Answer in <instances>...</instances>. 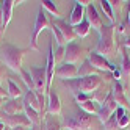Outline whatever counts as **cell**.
Returning a JSON list of instances; mask_svg holds the SVG:
<instances>
[{
  "label": "cell",
  "instance_id": "6da1fadb",
  "mask_svg": "<svg viewBox=\"0 0 130 130\" xmlns=\"http://www.w3.org/2000/svg\"><path fill=\"white\" fill-rule=\"evenodd\" d=\"M31 49H22V47H16V45L5 42L0 45V61L5 64V68H8L10 71H13L14 74L22 72V58L27 52H30Z\"/></svg>",
  "mask_w": 130,
  "mask_h": 130
},
{
  "label": "cell",
  "instance_id": "7a4b0ae2",
  "mask_svg": "<svg viewBox=\"0 0 130 130\" xmlns=\"http://www.w3.org/2000/svg\"><path fill=\"white\" fill-rule=\"evenodd\" d=\"M102 83H104V78L100 75H89V77H78L75 80H64L61 82V85L69 88L74 96H77V94L91 96Z\"/></svg>",
  "mask_w": 130,
  "mask_h": 130
},
{
  "label": "cell",
  "instance_id": "3957f363",
  "mask_svg": "<svg viewBox=\"0 0 130 130\" xmlns=\"http://www.w3.org/2000/svg\"><path fill=\"white\" fill-rule=\"evenodd\" d=\"M115 33L116 27L115 25H104L99 31V42L94 52L105 57L107 60L111 58L116 53V42H115Z\"/></svg>",
  "mask_w": 130,
  "mask_h": 130
},
{
  "label": "cell",
  "instance_id": "277c9868",
  "mask_svg": "<svg viewBox=\"0 0 130 130\" xmlns=\"http://www.w3.org/2000/svg\"><path fill=\"white\" fill-rule=\"evenodd\" d=\"M63 124L66 130H91L92 128V116L80 111L78 115L64 116Z\"/></svg>",
  "mask_w": 130,
  "mask_h": 130
},
{
  "label": "cell",
  "instance_id": "5b68a950",
  "mask_svg": "<svg viewBox=\"0 0 130 130\" xmlns=\"http://www.w3.org/2000/svg\"><path fill=\"white\" fill-rule=\"evenodd\" d=\"M88 53L89 50L85 49L82 44H78L77 41L74 42H69L66 44V53H64V63L68 64H74V66H77V64H82L88 58Z\"/></svg>",
  "mask_w": 130,
  "mask_h": 130
},
{
  "label": "cell",
  "instance_id": "8992f818",
  "mask_svg": "<svg viewBox=\"0 0 130 130\" xmlns=\"http://www.w3.org/2000/svg\"><path fill=\"white\" fill-rule=\"evenodd\" d=\"M45 28H49V21H47V16L42 11V6H39L38 10V16H36V21H35V25H33V30H31V41H30V49L31 50H36L38 52L39 47H38V36L41 31H44Z\"/></svg>",
  "mask_w": 130,
  "mask_h": 130
},
{
  "label": "cell",
  "instance_id": "52a82bcc",
  "mask_svg": "<svg viewBox=\"0 0 130 130\" xmlns=\"http://www.w3.org/2000/svg\"><path fill=\"white\" fill-rule=\"evenodd\" d=\"M30 75L35 83V92L39 94H47V72H45V66L38 68V66H30Z\"/></svg>",
  "mask_w": 130,
  "mask_h": 130
},
{
  "label": "cell",
  "instance_id": "ba28073f",
  "mask_svg": "<svg viewBox=\"0 0 130 130\" xmlns=\"http://www.w3.org/2000/svg\"><path fill=\"white\" fill-rule=\"evenodd\" d=\"M0 121L10 128H28V127H33L30 119L25 116V113H21V115H5L3 111L0 113Z\"/></svg>",
  "mask_w": 130,
  "mask_h": 130
},
{
  "label": "cell",
  "instance_id": "9c48e42d",
  "mask_svg": "<svg viewBox=\"0 0 130 130\" xmlns=\"http://www.w3.org/2000/svg\"><path fill=\"white\" fill-rule=\"evenodd\" d=\"M118 110V104H116V100H115V97H113V92L110 91V94L107 96V99H105V102L100 105V108H99V111H97V119L100 121L102 124H105L107 121L115 115V111Z\"/></svg>",
  "mask_w": 130,
  "mask_h": 130
},
{
  "label": "cell",
  "instance_id": "30bf717a",
  "mask_svg": "<svg viewBox=\"0 0 130 130\" xmlns=\"http://www.w3.org/2000/svg\"><path fill=\"white\" fill-rule=\"evenodd\" d=\"M88 61L91 63V66L94 68L96 71H100V72H115L116 66L115 64H111L105 57H102V55H99L97 52H89L88 53Z\"/></svg>",
  "mask_w": 130,
  "mask_h": 130
},
{
  "label": "cell",
  "instance_id": "8fae6325",
  "mask_svg": "<svg viewBox=\"0 0 130 130\" xmlns=\"http://www.w3.org/2000/svg\"><path fill=\"white\" fill-rule=\"evenodd\" d=\"M24 2H14V0H3L0 5V11H2V24H0V33L6 31V27L10 24L11 17H13V10L16 5H21Z\"/></svg>",
  "mask_w": 130,
  "mask_h": 130
},
{
  "label": "cell",
  "instance_id": "7c38bea8",
  "mask_svg": "<svg viewBox=\"0 0 130 130\" xmlns=\"http://www.w3.org/2000/svg\"><path fill=\"white\" fill-rule=\"evenodd\" d=\"M55 75H57L61 82H64V80H75V78H78V68L74 66V64L61 63L60 66L55 69Z\"/></svg>",
  "mask_w": 130,
  "mask_h": 130
},
{
  "label": "cell",
  "instance_id": "4fadbf2b",
  "mask_svg": "<svg viewBox=\"0 0 130 130\" xmlns=\"http://www.w3.org/2000/svg\"><path fill=\"white\" fill-rule=\"evenodd\" d=\"M85 16H86V21H88L89 25H91V28L96 30V31L99 33L100 28L104 27V22H102L100 16H99V13H97V10H96V6H94V3L88 5V8L85 10Z\"/></svg>",
  "mask_w": 130,
  "mask_h": 130
},
{
  "label": "cell",
  "instance_id": "5bb4252c",
  "mask_svg": "<svg viewBox=\"0 0 130 130\" xmlns=\"http://www.w3.org/2000/svg\"><path fill=\"white\" fill-rule=\"evenodd\" d=\"M55 55H53V44L49 42V53H47V64H45V72H47V94L52 89V80L55 77Z\"/></svg>",
  "mask_w": 130,
  "mask_h": 130
},
{
  "label": "cell",
  "instance_id": "9a60e30c",
  "mask_svg": "<svg viewBox=\"0 0 130 130\" xmlns=\"http://www.w3.org/2000/svg\"><path fill=\"white\" fill-rule=\"evenodd\" d=\"M111 92H113V97L116 100L118 107H122V108H128V99H127V94H125V89L124 86L121 85L118 80H115L113 83V88H111Z\"/></svg>",
  "mask_w": 130,
  "mask_h": 130
},
{
  "label": "cell",
  "instance_id": "2e32d148",
  "mask_svg": "<svg viewBox=\"0 0 130 130\" xmlns=\"http://www.w3.org/2000/svg\"><path fill=\"white\" fill-rule=\"evenodd\" d=\"M53 24L60 28V31L63 33V36H64V39H66L68 44L74 42L77 39V35H75V31H74V27H71L68 21H63L60 17V19H53Z\"/></svg>",
  "mask_w": 130,
  "mask_h": 130
},
{
  "label": "cell",
  "instance_id": "e0dca14e",
  "mask_svg": "<svg viewBox=\"0 0 130 130\" xmlns=\"http://www.w3.org/2000/svg\"><path fill=\"white\" fill-rule=\"evenodd\" d=\"M45 111H47V115H50V116H58L61 113V100H60V96L53 89L49 91V100H47Z\"/></svg>",
  "mask_w": 130,
  "mask_h": 130
},
{
  "label": "cell",
  "instance_id": "ac0fdd59",
  "mask_svg": "<svg viewBox=\"0 0 130 130\" xmlns=\"http://www.w3.org/2000/svg\"><path fill=\"white\" fill-rule=\"evenodd\" d=\"M5 115H21L24 111V102L21 99H10L5 100V105L2 108Z\"/></svg>",
  "mask_w": 130,
  "mask_h": 130
},
{
  "label": "cell",
  "instance_id": "d6986e66",
  "mask_svg": "<svg viewBox=\"0 0 130 130\" xmlns=\"http://www.w3.org/2000/svg\"><path fill=\"white\" fill-rule=\"evenodd\" d=\"M75 5H74V10H72V13H71V16H69V25L71 27H77L83 19H85V8H83L80 3H77V2H74Z\"/></svg>",
  "mask_w": 130,
  "mask_h": 130
},
{
  "label": "cell",
  "instance_id": "ffe728a7",
  "mask_svg": "<svg viewBox=\"0 0 130 130\" xmlns=\"http://www.w3.org/2000/svg\"><path fill=\"white\" fill-rule=\"evenodd\" d=\"M22 102L25 105H30L33 110H36L38 113H42V108L39 105V100H38V96H36V92L35 91H27L24 97H22Z\"/></svg>",
  "mask_w": 130,
  "mask_h": 130
},
{
  "label": "cell",
  "instance_id": "44dd1931",
  "mask_svg": "<svg viewBox=\"0 0 130 130\" xmlns=\"http://www.w3.org/2000/svg\"><path fill=\"white\" fill-rule=\"evenodd\" d=\"M6 83H8V97L11 99H21L24 96V92L21 89V86L11 78H6Z\"/></svg>",
  "mask_w": 130,
  "mask_h": 130
},
{
  "label": "cell",
  "instance_id": "7402d4cb",
  "mask_svg": "<svg viewBox=\"0 0 130 130\" xmlns=\"http://www.w3.org/2000/svg\"><path fill=\"white\" fill-rule=\"evenodd\" d=\"M24 113H25L27 118L30 119L31 125H39L41 124V113H38L36 110H33L30 105H25L24 104Z\"/></svg>",
  "mask_w": 130,
  "mask_h": 130
},
{
  "label": "cell",
  "instance_id": "603a6c76",
  "mask_svg": "<svg viewBox=\"0 0 130 130\" xmlns=\"http://www.w3.org/2000/svg\"><path fill=\"white\" fill-rule=\"evenodd\" d=\"M77 105L80 107L82 111H85V113H88V115H97V111L100 108V105L96 104L92 99H88L86 102H82V104H77Z\"/></svg>",
  "mask_w": 130,
  "mask_h": 130
},
{
  "label": "cell",
  "instance_id": "cb8c5ba5",
  "mask_svg": "<svg viewBox=\"0 0 130 130\" xmlns=\"http://www.w3.org/2000/svg\"><path fill=\"white\" fill-rule=\"evenodd\" d=\"M108 94H110V91H107V89H105V85L102 83V85H100V86H99V88H97V89L91 94V99L94 100L96 104L102 105V104L105 102V99H107V96H108Z\"/></svg>",
  "mask_w": 130,
  "mask_h": 130
},
{
  "label": "cell",
  "instance_id": "d4e9b609",
  "mask_svg": "<svg viewBox=\"0 0 130 130\" xmlns=\"http://www.w3.org/2000/svg\"><path fill=\"white\" fill-rule=\"evenodd\" d=\"M121 72L124 78H130V55L125 47H122V64H121Z\"/></svg>",
  "mask_w": 130,
  "mask_h": 130
},
{
  "label": "cell",
  "instance_id": "484cf974",
  "mask_svg": "<svg viewBox=\"0 0 130 130\" xmlns=\"http://www.w3.org/2000/svg\"><path fill=\"white\" fill-rule=\"evenodd\" d=\"M99 3H100V8H102V11H104V14L111 22V25H115L116 24V16L113 13V8H111V5H110V0H100Z\"/></svg>",
  "mask_w": 130,
  "mask_h": 130
},
{
  "label": "cell",
  "instance_id": "4316f807",
  "mask_svg": "<svg viewBox=\"0 0 130 130\" xmlns=\"http://www.w3.org/2000/svg\"><path fill=\"white\" fill-rule=\"evenodd\" d=\"M97 71L91 66V63L88 61V58L83 61L80 64V68H78V77H89V75H97L96 74Z\"/></svg>",
  "mask_w": 130,
  "mask_h": 130
},
{
  "label": "cell",
  "instance_id": "83f0119b",
  "mask_svg": "<svg viewBox=\"0 0 130 130\" xmlns=\"http://www.w3.org/2000/svg\"><path fill=\"white\" fill-rule=\"evenodd\" d=\"M89 30H91V25H89V22L86 21V17H85V19H83L77 27H74V31H75L77 38H85V36H88Z\"/></svg>",
  "mask_w": 130,
  "mask_h": 130
},
{
  "label": "cell",
  "instance_id": "f1b7e54d",
  "mask_svg": "<svg viewBox=\"0 0 130 130\" xmlns=\"http://www.w3.org/2000/svg\"><path fill=\"white\" fill-rule=\"evenodd\" d=\"M50 30H52V36L55 38V41H57V45L58 47H66V39H64V36H63V33L60 31V28L57 25H55L53 22H52V25H50Z\"/></svg>",
  "mask_w": 130,
  "mask_h": 130
},
{
  "label": "cell",
  "instance_id": "f546056e",
  "mask_svg": "<svg viewBox=\"0 0 130 130\" xmlns=\"http://www.w3.org/2000/svg\"><path fill=\"white\" fill-rule=\"evenodd\" d=\"M41 6L42 8H45L50 14H53V19H60V16H61V13L58 11V8H57V5H55L53 2H50V0H44V2L41 3Z\"/></svg>",
  "mask_w": 130,
  "mask_h": 130
},
{
  "label": "cell",
  "instance_id": "4dcf8cb0",
  "mask_svg": "<svg viewBox=\"0 0 130 130\" xmlns=\"http://www.w3.org/2000/svg\"><path fill=\"white\" fill-rule=\"evenodd\" d=\"M21 78H22V82L25 83L27 91H35V83H33V78H31V75H30L28 71L22 69V72H21Z\"/></svg>",
  "mask_w": 130,
  "mask_h": 130
},
{
  "label": "cell",
  "instance_id": "1f68e13d",
  "mask_svg": "<svg viewBox=\"0 0 130 130\" xmlns=\"http://www.w3.org/2000/svg\"><path fill=\"white\" fill-rule=\"evenodd\" d=\"M104 128L105 130H118L119 128V124H118V119L115 118V116H111L107 122L104 124Z\"/></svg>",
  "mask_w": 130,
  "mask_h": 130
},
{
  "label": "cell",
  "instance_id": "d6a6232c",
  "mask_svg": "<svg viewBox=\"0 0 130 130\" xmlns=\"http://www.w3.org/2000/svg\"><path fill=\"white\" fill-rule=\"evenodd\" d=\"M64 53H66V47H58L55 52V63H61V60L64 61Z\"/></svg>",
  "mask_w": 130,
  "mask_h": 130
},
{
  "label": "cell",
  "instance_id": "836d02e7",
  "mask_svg": "<svg viewBox=\"0 0 130 130\" xmlns=\"http://www.w3.org/2000/svg\"><path fill=\"white\" fill-rule=\"evenodd\" d=\"M110 5H111V8H113V13L116 16V13L118 14L121 13V8H122L124 2H121V0H110Z\"/></svg>",
  "mask_w": 130,
  "mask_h": 130
},
{
  "label": "cell",
  "instance_id": "e575fe53",
  "mask_svg": "<svg viewBox=\"0 0 130 130\" xmlns=\"http://www.w3.org/2000/svg\"><path fill=\"white\" fill-rule=\"evenodd\" d=\"M118 124H119V128L125 130V128L128 127V124H130V115H127V113H125L122 118L119 119V122H118Z\"/></svg>",
  "mask_w": 130,
  "mask_h": 130
},
{
  "label": "cell",
  "instance_id": "d590c367",
  "mask_svg": "<svg viewBox=\"0 0 130 130\" xmlns=\"http://www.w3.org/2000/svg\"><path fill=\"white\" fill-rule=\"evenodd\" d=\"M124 115H125V108H122V107H118V110L115 111V115H113V116L118 119V122H119V119L122 118Z\"/></svg>",
  "mask_w": 130,
  "mask_h": 130
},
{
  "label": "cell",
  "instance_id": "8d00e7d4",
  "mask_svg": "<svg viewBox=\"0 0 130 130\" xmlns=\"http://www.w3.org/2000/svg\"><path fill=\"white\" fill-rule=\"evenodd\" d=\"M74 97H75L77 104H82V102H86L88 99H91V96H88V94H77V96H74Z\"/></svg>",
  "mask_w": 130,
  "mask_h": 130
},
{
  "label": "cell",
  "instance_id": "74e56055",
  "mask_svg": "<svg viewBox=\"0 0 130 130\" xmlns=\"http://www.w3.org/2000/svg\"><path fill=\"white\" fill-rule=\"evenodd\" d=\"M0 97H2V99H6L8 97V89H5L2 86V83H0Z\"/></svg>",
  "mask_w": 130,
  "mask_h": 130
},
{
  "label": "cell",
  "instance_id": "f35d334b",
  "mask_svg": "<svg viewBox=\"0 0 130 130\" xmlns=\"http://www.w3.org/2000/svg\"><path fill=\"white\" fill-rule=\"evenodd\" d=\"M116 31H118V33H121V35L125 33V24H119V27L116 28Z\"/></svg>",
  "mask_w": 130,
  "mask_h": 130
},
{
  "label": "cell",
  "instance_id": "ab89813d",
  "mask_svg": "<svg viewBox=\"0 0 130 130\" xmlns=\"http://www.w3.org/2000/svg\"><path fill=\"white\" fill-rule=\"evenodd\" d=\"M3 75H5V64L0 61V80L3 78Z\"/></svg>",
  "mask_w": 130,
  "mask_h": 130
},
{
  "label": "cell",
  "instance_id": "60d3db41",
  "mask_svg": "<svg viewBox=\"0 0 130 130\" xmlns=\"http://www.w3.org/2000/svg\"><path fill=\"white\" fill-rule=\"evenodd\" d=\"M124 47H125V49H127V50H128V49H130V38H127V39H125V41H124Z\"/></svg>",
  "mask_w": 130,
  "mask_h": 130
},
{
  "label": "cell",
  "instance_id": "b9f144b4",
  "mask_svg": "<svg viewBox=\"0 0 130 130\" xmlns=\"http://www.w3.org/2000/svg\"><path fill=\"white\" fill-rule=\"evenodd\" d=\"M3 105H5V99H2V97H0V110L3 108Z\"/></svg>",
  "mask_w": 130,
  "mask_h": 130
},
{
  "label": "cell",
  "instance_id": "7bdbcfd3",
  "mask_svg": "<svg viewBox=\"0 0 130 130\" xmlns=\"http://www.w3.org/2000/svg\"><path fill=\"white\" fill-rule=\"evenodd\" d=\"M5 128H6V125L2 122V121H0V130H5Z\"/></svg>",
  "mask_w": 130,
  "mask_h": 130
},
{
  "label": "cell",
  "instance_id": "ee69618b",
  "mask_svg": "<svg viewBox=\"0 0 130 130\" xmlns=\"http://www.w3.org/2000/svg\"><path fill=\"white\" fill-rule=\"evenodd\" d=\"M125 24L130 25V10H128V14H127V22H125Z\"/></svg>",
  "mask_w": 130,
  "mask_h": 130
},
{
  "label": "cell",
  "instance_id": "f6af8a7d",
  "mask_svg": "<svg viewBox=\"0 0 130 130\" xmlns=\"http://www.w3.org/2000/svg\"><path fill=\"white\" fill-rule=\"evenodd\" d=\"M30 130H39V125H33V127H31Z\"/></svg>",
  "mask_w": 130,
  "mask_h": 130
},
{
  "label": "cell",
  "instance_id": "bcb514c9",
  "mask_svg": "<svg viewBox=\"0 0 130 130\" xmlns=\"http://www.w3.org/2000/svg\"><path fill=\"white\" fill-rule=\"evenodd\" d=\"M127 99H128V105H130V92L127 94ZM128 108H130V107H128Z\"/></svg>",
  "mask_w": 130,
  "mask_h": 130
},
{
  "label": "cell",
  "instance_id": "7dc6e473",
  "mask_svg": "<svg viewBox=\"0 0 130 130\" xmlns=\"http://www.w3.org/2000/svg\"><path fill=\"white\" fill-rule=\"evenodd\" d=\"M5 130H11V128H10V127H6V128H5Z\"/></svg>",
  "mask_w": 130,
  "mask_h": 130
}]
</instances>
